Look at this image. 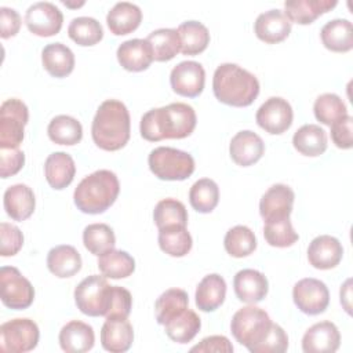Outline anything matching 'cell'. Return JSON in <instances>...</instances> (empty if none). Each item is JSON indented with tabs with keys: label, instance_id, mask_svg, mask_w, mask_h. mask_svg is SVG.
<instances>
[{
	"label": "cell",
	"instance_id": "7bdbcfd3",
	"mask_svg": "<svg viewBox=\"0 0 353 353\" xmlns=\"http://www.w3.org/2000/svg\"><path fill=\"white\" fill-rule=\"evenodd\" d=\"M68 34L79 46H94L102 40L103 29L95 18L77 17L70 21Z\"/></svg>",
	"mask_w": 353,
	"mask_h": 353
},
{
	"label": "cell",
	"instance_id": "3957f363",
	"mask_svg": "<svg viewBox=\"0 0 353 353\" xmlns=\"http://www.w3.org/2000/svg\"><path fill=\"white\" fill-rule=\"evenodd\" d=\"M215 98L229 106H250L259 94L258 79L236 63L219 65L212 77Z\"/></svg>",
	"mask_w": 353,
	"mask_h": 353
},
{
	"label": "cell",
	"instance_id": "6da1fadb",
	"mask_svg": "<svg viewBox=\"0 0 353 353\" xmlns=\"http://www.w3.org/2000/svg\"><path fill=\"white\" fill-rule=\"evenodd\" d=\"M196 121V112L190 105L174 102L148 110L141 119L139 131L142 138L150 142L182 139L193 132Z\"/></svg>",
	"mask_w": 353,
	"mask_h": 353
},
{
	"label": "cell",
	"instance_id": "5b68a950",
	"mask_svg": "<svg viewBox=\"0 0 353 353\" xmlns=\"http://www.w3.org/2000/svg\"><path fill=\"white\" fill-rule=\"evenodd\" d=\"M269 314L254 305L239 309L230 321V331L234 339L250 352H255L272 327Z\"/></svg>",
	"mask_w": 353,
	"mask_h": 353
},
{
	"label": "cell",
	"instance_id": "f1b7e54d",
	"mask_svg": "<svg viewBox=\"0 0 353 353\" xmlns=\"http://www.w3.org/2000/svg\"><path fill=\"white\" fill-rule=\"evenodd\" d=\"M324 47L334 52H347L353 48V28L349 19L328 21L320 32Z\"/></svg>",
	"mask_w": 353,
	"mask_h": 353
},
{
	"label": "cell",
	"instance_id": "c3c4849f",
	"mask_svg": "<svg viewBox=\"0 0 353 353\" xmlns=\"http://www.w3.org/2000/svg\"><path fill=\"white\" fill-rule=\"evenodd\" d=\"M23 245V234L15 225L0 223V254L3 256H12Z\"/></svg>",
	"mask_w": 353,
	"mask_h": 353
},
{
	"label": "cell",
	"instance_id": "cb8c5ba5",
	"mask_svg": "<svg viewBox=\"0 0 353 353\" xmlns=\"http://www.w3.org/2000/svg\"><path fill=\"white\" fill-rule=\"evenodd\" d=\"M3 203L7 215L18 222L28 219L36 207L33 190L23 183H15L7 188L4 192Z\"/></svg>",
	"mask_w": 353,
	"mask_h": 353
},
{
	"label": "cell",
	"instance_id": "f35d334b",
	"mask_svg": "<svg viewBox=\"0 0 353 353\" xmlns=\"http://www.w3.org/2000/svg\"><path fill=\"white\" fill-rule=\"evenodd\" d=\"M189 296L181 288H170L164 291L154 302V314L159 324L164 325L168 320L188 309Z\"/></svg>",
	"mask_w": 353,
	"mask_h": 353
},
{
	"label": "cell",
	"instance_id": "7a4b0ae2",
	"mask_svg": "<svg viewBox=\"0 0 353 353\" xmlns=\"http://www.w3.org/2000/svg\"><path fill=\"white\" fill-rule=\"evenodd\" d=\"M130 131L131 121L127 106L117 99L103 101L91 125L94 143L108 152L119 150L128 142Z\"/></svg>",
	"mask_w": 353,
	"mask_h": 353
},
{
	"label": "cell",
	"instance_id": "7402d4cb",
	"mask_svg": "<svg viewBox=\"0 0 353 353\" xmlns=\"http://www.w3.org/2000/svg\"><path fill=\"white\" fill-rule=\"evenodd\" d=\"M117 61L128 72H142L153 62V51L146 39H131L117 48Z\"/></svg>",
	"mask_w": 353,
	"mask_h": 353
},
{
	"label": "cell",
	"instance_id": "bcb514c9",
	"mask_svg": "<svg viewBox=\"0 0 353 353\" xmlns=\"http://www.w3.org/2000/svg\"><path fill=\"white\" fill-rule=\"evenodd\" d=\"M263 236L269 245L279 248L291 247L299 239L298 233L292 228L290 216L266 221L263 226Z\"/></svg>",
	"mask_w": 353,
	"mask_h": 353
},
{
	"label": "cell",
	"instance_id": "7c38bea8",
	"mask_svg": "<svg viewBox=\"0 0 353 353\" xmlns=\"http://www.w3.org/2000/svg\"><path fill=\"white\" fill-rule=\"evenodd\" d=\"M63 22L62 11L50 1H37L29 6L25 14V23L28 29L40 37H50L57 34Z\"/></svg>",
	"mask_w": 353,
	"mask_h": 353
},
{
	"label": "cell",
	"instance_id": "83f0119b",
	"mask_svg": "<svg viewBox=\"0 0 353 353\" xmlns=\"http://www.w3.org/2000/svg\"><path fill=\"white\" fill-rule=\"evenodd\" d=\"M47 268L59 279L72 277L81 269L80 252L73 245H57L47 254Z\"/></svg>",
	"mask_w": 353,
	"mask_h": 353
},
{
	"label": "cell",
	"instance_id": "836d02e7",
	"mask_svg": "<svg viewBox=\"0 0 353 353\" xmlns=\"http://www.w3.org/2000/svg\"><path fill=\"white\" fill-rule=\"evenodd\" d=\"M176 32L181 41V52L185 55H197L210 43V32L199 21H186L178 26Z\"/></svg>",
	"mask_w": 353,
	"mask_h": 353
},
{
	"label": "cell",
	"instance_id": "ab89813d",
	"mask_svg": "<svg viewBox=\"0 0 353 353\" xmlns=\"http://www.w3.org/2000/svg\"><path fill=\"white\" fill-rule=\"evenodd\" d=\"M190 205L201 214L211 212L219 201V188L210 178L196 181L189 190Z\"/></svg>",
	"mask_w": 353,
	"mask_h": 353
},
{
	"label": "cell",
	"instance_id": "30bf717a",
	"mask_svg": "<svg viewBox=\"0 0 353 353\" xmlns=\"http://www.w3.org/2000/svg\"><path fill=\"white\" fill-rule=\"evenodd\" d=\"M1 302L15 310L29 307L34 299V288L30 281L14 266L0 269Z\"/></svg>",
	"mask_w": 353,
	"mask_h": 353
},
{
	"label": "cell",
	"instance_id": "9a60e30c",
	"mask_svg": "<svg viewBox=\"0 0 353 353\" xmlns=\"http://www.w3.org/2000/svg\"><path fill=\"white\" fill-rule=\"evenodd\" d=\"M295 193L284 183H276L270 186L259 201V214L266 221L287 218L292 212Z\"/></svg>",
	"mask_w": 353,
	"mask_h": 353
},
{
	"label": "cell",
	"instance_id": "e575fe53",
	"mask_svg": "<svg viewBox=\"0 0 353 353\" xmlns=\"http://www.w3.org/2000/svg\"><path fill=\"white\" fill-rule=\"evenodd\" d=\"M47 134L54 143L72 146L81 141L83 127L77 119L68 114H59L50 121Z\"/></svg>",
	"mask_w": 353,
	"mask_h": 353
},
{
	"label": "cell",
	"instance_id": "603a6c76",
	"mask_svg": "<svg viewBox=\"0 0 353 353\" xmlns=\"http://www.w3.org/2000/svg\"><path fill=\"white\" fill-rule=\"evenodd\" d=\"M58 339L63 352L84 353L92 349L95 334L90 324L80 320H72L61 328Z\"/></svg>",
	"mask_w": 353,
	"mask_h": 353
},
{
	"label": "cell",
	"instance_id": "db71d44e",
	"mask_svg": "<svg viewBox=\"0 0 353 353\" xmlns=\"http://www.w3.org/2000/svg\"><path fill=\"white\" fill-rule=\"evenodd\" d=\"M21 28V17L14 8H0V36L8 39L15 36Z\"/></svg>",
	"mask_w": 353,
	"mask_h": 353
},
{
	"label": "cell",
	"instance_id": "d6a6232c",
	"mask_svg": "<svg viewBox=\"0 0 353 353\" xmlns=\"http://www.w3.org/2000/svg\"><path fill=\"white\" fill-rule=\"evenodd\" d=\"M200 317L197 316L196 312L190 310L189 307L164 324L165 334L171 341L176 343L190 342L200 331Z\"/></svg>",
	"mask_w": 353,
	"mask_h": 353
},
{
	"label": "cell",
	"instance_id": "4316f807",
	"mask_svg": "<svg viewBox=\"0 0 353 353\" xmlns=\"http://www.w3.org/2000/svg\"><path fill=\"white\" fill-rule=\"evenodd\" d=\"M226 281L216 273L207 274L196 288V306L203 312L216 310L225 301Z\"/></svg>",
	"mask_w": 353,
	"mask_h": 353
},
{
	"label": "cell",
	"instance_id": "d6986e66",
	"mask_svg": "<svg viewBox=\"0 0 353 353\" xmlns=\"http://www.w3.org/2000/svg\"><path fill=\"white\" fill-rule=\"evenodd\" d=\"M134 341L131 323L124 317H109L101 328V345L110 353L127 352Z\"/></svg>",
	"mask_w": 353,
	"mask_h": 353
},
{
	"label": "cell",
	"instance_id": "74e56055",
	"mask_svg": "<svg viewBox=\"0 0 353 353\" xmlns=\"http://www.w3.org/2000/svg\"><path fill=\"white\" fill-rule=\"evenodd\" d=\"M153 51V61L165 62L172 59L181 51V41L176 29L161 28L153 30L146 37Z\"/></svg>",
	"mask_w": 353,
	"mask_h": 353
},
{
	"label": "cell",
	"instance_id": "816d5d0a",
	"mask_svg": "<svg viewBox=\"0 0 353 353\" xmlns=\"http://www.w3.org/2000/svg\"><path fill=\"white\" fill-rule=\"evenodd\" d=\"M331 127V139L339 149H350L353 146L352 138V127H353V117L345 116L343 119L335 121Z\"/></svg>",
	"mask_w": 353,
	"mask_h": 353
},
{
	"label": "cell",
	"instance_id": "f546056e",
	"mask_svg": "<svg viewBox=\"0 0 353 353\" xmlns=\"http://www.w3.org/2000/svg\"><path fill=\"white\" fill-rule=\"evenodd\" d=\"M335 6L336 0H290L284 3V14L292 22L309 25Z\"/></svg>",
	"mask_w": 353,
	"mask_h": 353
},
{
	"label": "cell",
	"instance_id": "ee69618b",
	"mask_svg": "<svg viewBox=\"0 0 353 353\" xmlns=\"http://www.w3.org/2000/svg\"><path fill=\"white\" fill-rule=\"evenodd\" d=\"M153 219L159 229L168 226H186L188 225V211L183 203L176 199H163L160 200L153 211Z\"/></svg>",
	"mask_w": 353,
	"mask_h": 353
},
{
	"label": "cell",
	"instance_id": "9c48e42d",
	"mask_svg": "<svg viewBox=\"0 0 353 353\" xmlns=\"http://www.w3.org/2000/svg\"><path fill=\"white\" fill-rule=\"evenodd\" d=\"M39 327L30 319H14L0 327V349L3 352H30L39 342Z\"/></svg>",
	"mask_w": 353,
	"mask_h": 353
},
{
	"label": "cell",
	"instance_id": "ba28073f",
	"mask_svg": "<svg viewBox=\"0 0 353 353\" xmlns=\"http://www.w3.org/2000/svg\"><path fill=\"white\" fill-rule=\"evenodd\" d=\"M29 120L28 106L17 98L0 106V148H18L23 141V128Z\"/></svg>",
	"mask_w": 353,
	"mask_h": 353
},
{
	"label": "cell",
	"instance_id": "4dcf8cb0",
	"mask_svg": "<svg viewBox=\"0 0 353 353\" xmlns=\"http://www.w3.org/2000/svg\"><path fill=\"white\" fill-rule=\"evenodd\" d=\"M41 62L44 69L52 77H66L73 72L74 54L62 43L47 44L41 51Z\"/></svg>",
	"mask_w": 353,
	"mask_h": 353
},
{
	"label": "cell",
	"instance_id": "f907efd6",
	"mask_svg": "<svg viewBox=\"0 0 353 353\" xmlns=\"http://www.w3.org/2000/svg\"><path fill=\"white\" fill-rule=\"evenodd\" d=\"M25 154L19 148H0V176L8 178L21 171Z\"/></svg>",
	"mask_w": 353,
	"mask_h": 353
},
{
	"label": "cell",
	"instance_id": "277c9868",
	"mask_svg": "<svg viewBox=\"0 0 353 353\" xmlns=\"http://www.w3.org/2000/svg\"><path fill=\"white\" fill-rule=\"evenodd\" d=\"M120 183L110 170H98L80 181L73 193L76 207L84 214H102L117 199Z\"/></svg>",
	"mask_w": 353,
	"mask_h": 353
},
{
	"label": "cell",
	"instance_id": "e0dca14e",
	"mask_svg": "<svg viewBox=\"0 0 353 353\" xmlns=\"http://www.w3.org/2000/svg\"><path fill=\"white\" fill-rule=\"evenodd\" d=\"M343 256V247L341 241L330 234L314 237L307 247L309 263L320 270L335 268Z\"/></svg>",
	"mask_w": 353,
	"mask_h": 353
},
{
	"label": "cell",
	"instance_id": "ac0fdd59",
	"mask_svg": "<svg viewBox=\"0 0 353 353\" xmlns=\"http://www.w3.org/2000/svg\"><path fill=\"white\" fill-rule=\"evenodd\" d=\"M229 153L232 160L241 165L248 167L256 163L265 153V143L262 138L250 130L239 131L230 141Z\"/></svg>",
	"mask_w": 353,
	"mask_h": 353
},
{
	"label": "cell",
	"instance_id": "44dd1931",
	"mask_svg": "<svg viewBox=\"0 0 353 353\" xmlns=\"http://www.w3.org/2000/svg\"><path fill=\"white\" fill-rule=\"evenodd\" d=\"M233 288L236 296L241 302L255 305L268 295L269 284L265 274L259 270L243 269L236 273L233 279Z\"/></svg>",
	"mask_w": 353,
	"mask_h": 353
},
{
	"label": "cell",
	"instance_id": "8d00e7d4",
	"mask_svg": "<svg viewBox=\"0 0 353 353\" xmlns=\"http://www.w3.org/2000/svg\"><path fill=\"white\" fill-rule=\"evenodd\" d=\"M98 269L105 277L109 279H124L134 273L135 261L134 258L121 250H109L98 258Z\"/></svg>",
	"mask_w": 353,
	"mask_h": 353
},
{
	"label": "cell",
	"instance_id": "f5cc1de1",
	"mask_svg": "<svg viewBox=\"0 0 353 353\" xmlns=\"http://www.w3.org/2000/svg\"><path fill=\"white\" fill-rule=\"evenodd\" d=\"M190 350L200 353H232L233 345L223 335H211L201 339V342L193 346Z\"/></svg>",
	"mask_w": 353,
	"mask_h": 353
},
{
	"label": "cell",
	"instance_id": "60d3db41",
	"mask_svg": "<svg viewBox=\"0 0 353 353\" xmlns=\"http://www.w3.org/2000/svg\"><path fill=\"white\" fill-rule=\"evenodd\" d=\"M223 245L229 255L234 258H243L255 251L256 237L248 226L237 225L226 232Z\"/></svg>",
	"mask_w": 353,
	"mask_h": 353
},
{
	"label": "cell",
	"instance_id": "7dc6e473",
	"mask_svg": "<svg viewBox=\"0 0 353 353\" xmlns=\"http://www.w3.org/2000/svg\"><path fill=\"white\" fill-rule=\"evenodd\" d=\"M131 307H132L131 292L124 287L110 285L108 312H106L105 317L106 319H109V317H124V319H127L131 313Z\"/></svg>",
	"mask_w": 353,
	"mask_h": 353
},
{
	"label": "cell",
	"instance_id": "484cf974",
	"mask_svg": "<svg viewBox=\"0 0 353 353\" xmlns=\"http://www.w3.org/2000/svg\"><path fill=\"white\" fill-rule=\"evenodd\" d=\"M142 21L141 8L130 1L116 3L106 15L109 30L116 36H124L134 32Z\"/></svg>",
	"mask_w": 353,
	"mask_h": 353
},
{
	"label": "cell",
	"instance_id": "8fae6325",
	"mask_svg": "<svg viewBox=\"0 0 353 353\" xmlns=\"http://www.w3.org/2000/svg\"><path fill=\"white\" fill-rule=\"evenodd\" d=\"M292 299L302 313L316 316L328 307L330 292L321 280L306 277L294 285Z\"/></svg>",
	"mask_w": 353,
	"mask_h": 353
},
{
	"label": "cell",
	"instance_id": "2e32d148",
	"mask_svg": "<svg viewBox=\"0 0 353 353\" xmlns=\"http://www.w3.org/2000/svg\"><path fill=\"white\" fill-rule=\"evenodd\" d=\"M341 345L338 327L331 321L313 324L302 338V350L305 353H334Z\"/></svg>",
	"mask_w": 353,
	"mask_h": 353
},
{
	"label": "cell",
	"instance_id": "ffe728a7",
	"mask_svg": "<svg viewBox=\"0 0 353 353\" xmlns=\"http://www.w3.org/2000/svg\"><path fill=\"white\" fill-rule=\"evenodd\" d=\"M256 37L268 44H276L288 37L291 21L281 10H269L258 15L254 23Z\"/></svg>",
	"mask_w": 353,
	"mask_h": 353
},
{
	"label": "cell",
	"instance_id": "8992f818",
	"mask_svg": "<svg viewBox=\"0 0 353 353\" xmlns=\"http://www.w3.org/2000/svg\"><path fill=\"white\" fill-rule=\"evenodd\" d=\"M148 164L150 171L163 181H183L194 171V159L188 152L159 146L149 153Z\"/></svg>",
	"mask_w": 353,
	"mask_h": 353
},
{
	"label": "cell",
	"instance_id": "9f6ffc18",
	"mask_svg": "<svg viewBox=\"0 0 353 353\" xmlns=\"http://www.w3.org/2000/svg\"><path fill=\"white\" fill-rule=\"evenodd\" d=\"M63 4L68 6V7H80V6L84 4V1H81V3H79V4H70V3H68V1H63Z\"/></svg>",
	"mask_w": 353,
	"mask_h": 353
},
{
	"label": "cell",
	"instance_id": "681fc988",
	"mask_svg": "<svg viewBox=\"0 0 353 353\" xmlns=\"http://www.w3.org/2000/svg\"><path fill=\"white\" fill-rule=\"evenodd\" d=\"M288 349V336L285 331L276 323L272 327L263 341L258 345L254 353H283Z\"/></svg>",
	"mask_w": 353,
	"mask_h": 353
},
{
	"label": "cell",
	"instance_id": "52a82bcc",
	"mask_svg": "<svg viewBox=\"0 0 353 353\" xmlns=\"http://www.w3.org/2000/svg\"><path fill=\"white\" fill-rule=\"evenodd\" d=\"M110 285L105 276L91 274L81 280L74 288V302L77 309L91 317L105 316L108 312Z\"/></svg>",
	"mask_w": 353,
	"mask_h": 353
},
{
	"label": "cell",
	"instance_id": "11a10c76",
	"mask_svg": "<svg viewBox=\"0 0 353 353\" xmlns=\"http://www.w3.org/2000/svg\"><path fill=\"white\" fill-rule=\"evenodd\" d=\"M350 279L345 281V284L341 287V303L343 305L345 310L350 313Z\"/></svg>",
	"mask_w": 353,
	"mask_h": 353
},
{
	"label": "cell",
	"instance_id": "d4e9b609",
	"mask_svg": "<svg viewBox=\"0 0 353 353\" xmlns=\"http://www.w3.org/2000/svg\"><path fill=\"white\" fill-rule=\"evenodd\" d=\"M76 174V164L66 152L51 153L44 163V175L52 189L61 190L69 186Z\"/></svg>",
	"mask_w": 353,
	"mask_h": 353
},
{
	"label": "cell",
	"instance_id": "1f68e13d",
	"mask_svg": "<svg viewBox=\"0 0 353 353\" xmlns=\"http://www.w3.org/2000/svg\"><path fill=\"white\" fill-rule=\"evenodd\" d=\"M292 145L301 154L316 157L327 149V134L317 124H305L294 134Z\"/></svg>",
	"mask_w": 353,
	"mask_h": 353
},
{
	"label": "cell",
	"instance_id": "5bb4252c",
	"mask_svg": "<svg viewBox=\"0 0 353 353\" xmlns=\"http://www.w3.org/2000/svg\"><path fill=\"white\" fill-rule=\"evenodd\" d=\"M170 83L174 92H176L178 95L194 98L200 95L204 90V68L196 61H182L172 68L170 74Z\"/></svg>",
	"mask_w": 353,
	"mask_h": 353
},
{
	"label": "cell",
	"instance_id": "f6af8a7d",
	"mask_svg": "<svg viewBox=\"0 0 353 353\" xmlns=\"http://www.w3.org/2000/svg\"><path fill=\"white\" fill-rule=\"evenodd\" d=\"M83 243L91 254L99 256L114 248L116 237L106 223H91L83 230Z\"/></svg>",
	"mask_w": 353,
	"mask_h": 353
},
{
	"label": "cell",
	"instance_id": "b9f144b4",
	"mask_svg": "<svg viewBox=\"0 0 353 353\" xmlns=\"http://www.w3.org/2000/svg\"><path fill=\"white\" fill-rule=\"evenodd\" d=\"M314 117L324 125H331L335 121L347 116V109L342 98L334 92H325L316 98L313 105Z\"/></svg>",
	"mask_w": 353,
	"mask_h": 353
},
{
	"label": "cell",
	"instance_id": "d590c367",
	"mask_svg": "<svg viewBox=\"0 0 353 353\" xmlns=\"http://www.w3.org/2000/svg\"><path fill=\"white\" fill-rule=\"evenodd\" d=\"M159 245L170 256H185L192 250V236L186 226L175 225L159 229Z\"/></svg>",
	"mask_w": 353,
	"mask_h": 353
},
{
	"label": "cell",
	"instance_id": "4fadbf2b",
	"mask_svg": "<svg viewBox=\"0 0 353 353\" xmlns=\"http://www.w3.org/2000/svg\"><path fill=\"white\" fill-rule=\"evenodd\" d=\"M294 113L290 102L281 97H270L256 110L258 125L269 134H283L292 124Z\"/></svg>",
	"mask_w": 353,
	"mask_h": 353
}]
</instances>
